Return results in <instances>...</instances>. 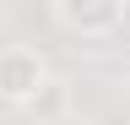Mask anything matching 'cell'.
Listing matches in <instances>:
<instances>
[{"mask_svg": "<svg viewBox=\"0 0 130 125\" xmlns=\"http://www.w3.org/2000/svg\"><path fill=\"white\" fill-rule=\"evenodd\" d=\"M49 82H54V71H49L43 49H32V44H0V103L6 109H32Z\"/></svg>", "mask_w": 130, "mask_h": 125, "instance_id": "obj_1", "label": "cell"}, {"mask_svg": "<svg viewBox=\"0 0 130 125\" xmlns=\"http://www.w3.org/2000/svg\"><path fill=\"white\" fill-rule=\"evenodd\" d=\"M49 22L60 33L81 38V44H103V38H114L130 22V6H119V0H54Z\"/></svg>", "mask_w": 130, "mask_h": 125, "instance_id": "obj_2", "label": "cell"}, {"mask_svg": "<svg viewBox=\"0 0 130 125\" xmlns=\"http://www.w3.org/2000/svg\"><path fill=\"white\" fill-rule=\"evenodd\" d=\"M32 125H54V120H32Z\"/></svg>", "mask_w": 130, "mask_h": 125, "instance_id": "obj_3", "label": "cell"}]
</instances>
